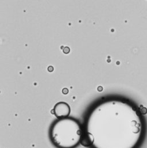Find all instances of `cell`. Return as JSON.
Returning <instances> with one entry per match:
<instances>
[{
	"label": "cell",
	"instance_id": "cell-2",
	"mask_svg": "<svg viewBox=\"0 0 147 148\" xmlns=\"http://www.w3.org/2000/svg\"><path fill=\"white\" fill-rule=\"evenodd\" d=\"M83 134L80 123L72 118L59 119L52 126L50 138L59 148H75L80 144Z\"/></svg>",
	"mask_w": 147,
	"mask_h": 148
},
{
	"label": "cell",
	"instance_id": "cell-1",
	"mask_svg": "<svg viewBox=\"0 0 147 148\" xmlns=\"http://www.w3.org/2000/svg\"><path fill=\"white\" fill-rule=\"evenodd\" d=\"M143 130V120L136 107L118 99L96 105L85 125L94 148H135L141 141Z\"/></svg>",
	"mask_w": 147,
	"mask_h": 148
},
{
	"label": "cell",
	"instance_id": "cell-3",
	"mask_svg": "<svg viewBox=\"0 0 147 148\" xmlns=\"http://www.w3.org/2000/svg\"><path fill=\"white\" fill-rule=\"evenodd\" d=\"M54 113L59 119L67 118L71 113V108L67 103L61 101L56 103L54 107Z\"/></svg>",
	"mask_w": 147,
	"mask_h": 148
},
{
	"label": "cell",
	"instance_id": "cell-4",
	"mask_svg": "<svg viewBox=\"0 0 147 148\" xmlns=\"http://www.w3.org/2000/svg\"><path fill=\"white\" fill-rule=\"evenodd\" d=\"M80 144L85 147H88L93 145V139L91 135L86 132H84L82 135Z\"/></svg>",
	"mask_w": 147,
	"mask_h": 148
}]
</instances>
